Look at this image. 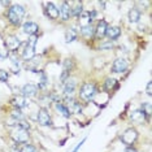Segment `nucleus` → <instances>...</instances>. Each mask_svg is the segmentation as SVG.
<instances>
[{"instance_id": "obj_1", "label": "nucleus", "mask_w": 152, "mask_h": 152, "mask_svg": "<svg viewBox=\"0 0 152 152\" xmlns=\"http://www.w3.org/2000/svg\"><path fill=\"white\" fill-rule=\"evenodd\" d=\"M96 94H98L96 83L95 82H91V81L83 82V83L81 85V87H79V91H78L79 99L83 100V102H91V100L95 98Z\"/></svg>"}, {"instance_id": "obj_2", "label": "nucleus", "mask_w": 152, "mask_h": 152, "mask_svg": "<svg viewBox=\"0 0 152 152\" xmlns=\"http://www.w3.org/2000/svg\"><path fill=\"white\" fill-rule=\"evenodd\" d=\"M9 137H11V139L15 142V144L29 143V139H30L29 130L23 129V127H21V126L11 127V130H9Z\"/></svg>"}, {"instance_id": "obj_3", "label": "nucleus", "mask_w": 152, "mask_h": 152, "mask_svg": "<svg viewBox=\"0 0 152 152\" xmlns=\"http://www.w3.org/2000/svg\"><path fill=\"white\" fill-rule=\"evenodd\" d=\"M4 46H5L7 52L11 55V53H16L17 51H18V48L22 46V42L15 34H8V35L4 38Z\"/></svg>"}, {"instance_id": "obj_4", "label": "nucleus", "mask_w": 152, "mask_h": 152, "mask_svg": "<svg viewBox=\"0 0 152 152\" xmlns=\"http://www.w3.org/2000/svg\"><path fill=\"white\" fill-rule=\"evenodd\" d=\"M138 138H139V133H138V130L134 129V127H129V129H126L122 133V135H121L120 139L126 147H131V146L135 144Z\"/></svg>"}, {"instance_id": "obj_5", "label": "nucleus", "mask_w": 152, "mask_h": 152, "mask_svg": "<svg viewBox=\"0 0 152 152\" xmlns=\"http://www.w3.org/2000/svg\"><path fill=\"white\" fill-rule=\"evenodd\" d=\"M74 66H75V63H74L73 58L68 57L63 61V70H61V73H60V82L61 83H64L68 78H70V73L74 69Z\"/></svg>"}, {"instance_id": "obj_6", "label": "nucleus", "mask_w": 152, "mask_h": 152, "mask_svg": "<svg viewBox=\"0 0 152 152\" xmlns=\"http://www.w3.org/2000/svg\"><path fill=\"white\" fill-rule=\"evenodd\" d=\"M64 105L68 108V110L70 112V115H73V113H75V115H78V113H82V105L81 103L78 102L77 99L74 98H64Z\"/></svg>"}, {"instance_id": "obj_7", "label": "nucleus", "mask_w": 152, "mask_h": 152, "mask_svg": "<svg viewBox=\"0 0 152 152\" xmlns=\"http://www.w3.org/2000/svg\"><path fill=\"white\" fill-rule=\"evenodd\" d=\"M37 121L40 126H51L52 125V118H51L48 108H39L37 115Z\"/></svg>"}, {"instance_id": "obj_8", "label": "nucleus", "mask_w": 152, "mask_h": 152, "mask_svg": "<svg viewBox=\"0 0 152 152\" xmlns=\"http://www.w3.org/2000/svg\"><path fill=\"white\" fill-rule=\"evenodd\" d=\"M75 90H77V81L74 78H68L63 83V92L65 98H73Z\"/></svg>"}, {"instance_id": "obj_9", "label": "nucleus", "mask_w": 152, "mask_h": 152, "mask_svg": "<svg viewBox=\"0 0 152 152\" xmlns=\"http://www.w3.org/2000/svg\"><path fill=\"white\" fill-rule=\"evenodd\" d=\"M9 103H11V105L15 109H21V110L23 108H26V107H29V104H30L29 99H26L25 96H22L21 94L20 95H13L11 98V100H9Z\"/></svg>"}, {"instance_id": "obj_10", "label": "nucleus", "mask_w": 152, "mask_h": 152, "mask_svg": "<svg viewBox=\"0 0 152 152\" xmlns=\"http://www.w3.org/2000/svg\"><path fill=\"white\" fill-rule=\"evenodd\" d=\"M127 68H129V63H127L126 58L117 57L116 60L113 61L110 70H112L113 73H116V74H121V73H124V72H126Z\"/></svg>"}, {"instance_id": "obj_11", "label": "nucleus", "mask_w": 152, "mask_h": 152, "mask_svg": "<svg viewBox=\"0 0 152 152\" xmlns=\"http://www.w3.org/2000/svg\"><path fill=\"white\" fill-rule=\"evenodd\" d=\"M21 95L25 96L26 99H30V98H35V96H38V94H39V88H38L37 85L34 83H26L23 85L21 87Z\"/></svg>"}, {"instance_id": "obj_12", "label": "nucleus", "mask_w": 152, "mask_h": 152, "mask_svg": "<svg viewBox=\"0 0 152 152\" xmlns=\"http://www.w3.org/2000/svg\"><path fill=\"white\" fill-rule=\"evenodd\" d=\"M58 18H61L63 22H68L72 18V11H70V3L69 1H63L58 8Z\"/></svg>"}, {"instance_id": "obj_13", "label": "nucleus", "mask_w": 152, "mask_h": 152, "mask_svg": "<svg viewBox=\"0 0 152 152\" xmlns=\"http://www.w3.org/2000/svg\"><path fill=\"white\" fill-rule=\"evenodd\" d=\"M44 12H46V15L50 20H53V21L58 20V16H60L58 15V8L55 5V3L52 1L44 3Z\"/></svg>"}, {"instance_id": "obj_14", "label": "nucleus", "mask_w": 152, "mask_h": 152, "mask_svg": "<svg viewBox=\"0 0 152 152\" xmlns=\"http://www.w3.org/2000/svg\"><path fill=\"white\" fill-rule=\"evenodd\" d=\"M22 31L27 34L29 37L38 35V33H39V25L34 21H26L22 25Z\"/></svg>"}, {"instance_id": "obj_15", "label": "nucleus", "mask_w": 152, "mask_h": 152, "mask_svg": "<svg viewBox=\"0 0 152 152\" xmlns=\"http://www.w3.org/2000/svg\"><path fill=\"white\" fill-rule=\"evenodd\" d=\"M107 29H108V23H107L105 20H99L95 26V38L96 39L102 40L103 38L105 37Z\"/></svg>"}, {"instance_id": "obj_16", "label": "nucleus", "mask_w": 152, "mask_h": 152, "mask_svg": "<svg viewBox=\"0 0 152 152\" xmlns=\"http://www.w3.org/2000/svg\"><path fill=\"white\" fill-rule=\"evenodd\" d=\"M34 57H35V47L30 46V44L26 42L23 44V50L21 52V58L23 61H30Z\"/></svg>"}, {"instance_id": "obj_17", "label": "nucleus", "mask_w": 152, "mask_h": 152, "mask_svg": "<svg viewBox=\"0 0 152 152\" xmlns=\"http://www.w3.org/2000/svg\"><path fill=\"white\" fill-rule=\"evenodd\" d=\"M78 34H81V37L85 38V39H92V38H95V26L94 25L81 26Z\"/></svg>"}, {"instance_id": "obj_18", "label": "nucleus", "mask_w": 152, "mask_h": 152, "mask_svg": "<svg viewBox=\"0 0 152 152\" xmlns=\"http://www.w3.org/2000/svg\"><path fill=\"white\" fill-rule=\"evenodd\" d=\"M7 20H8V22L11 23L12 26H20L21 25V22H22V18H20L18 15L13 11V9L9 7L8 8V11H7Z\"/></svg>"}, {"instance_id": "obj_19", "label": "nucleus", "mask_w": 152, "mask_h": 152, "mask_svg": "<svg viewBox=\"0 0 152 152\" xmlns=\"http://www.w3.org/2000/svg\"><path fill=\"white\" fill-rule=\"evenodd\" d=\"M121 27L120 26H108V29H107V33H105V37L108 38L109 40H112V42H115L116 39H118L121 37Z\"/></svg>"}, {"instance_id": "obj_20", "label": "nucleus", "mask_w": 152, "mask_h": 152, "mask_svg": "<svg viewBox=\"0 0 152 152\" xmlns=\"http://www.w3.org/2000/svg\"><path fill=\"white\" fill-rule=\"evenodd\" d=\"M140 17H142V12L139 11V8H137V7L130 8L129 13H127V18H129V21L131 23H138L140 20Z\"/></svg>"}, {"instance_id": "obj_21", "label": "nucleus", "mask_w": 152, "mask_h": 152, "mask_svg": "<svg viewBox=\"0 0 152 152\" xmlns=\"http://www.w3.org/2000/svg\"><path fill=\"white\" fill-rule=\"evenodd\" d=\"M70 11H72V17H74L75 20L79 18L81 13L83 12V4L81 1H75L70 5Z\"/></svg>"}, {"instance_id": "obj_22", "label": "nucleus", "mask_w": 152, "mask_h": 152, "mask_svg": "<svg viewBox=\"0 0 152 152\" xmlns=\"http://www.w3.org/2000/svg\"><path fill=\"white\" fill-rule=\"evenodd\" d=\"M118 83H117V81L115 78L112 77H107L104 83H103V87H104L105 91H113V90H117L118 88Z\"/></svg>"}, {"instance_id": "obj_23", "label": "nucleus", "mask_w": 152, "mask_h": 152, "mask_svg": "<svg viewBox=\"0 0 152 152\" xmlns=\"http://www.w3.org/2000/svg\"><path fill=\"white\" fill-rule=\"evenodd\" d=\"M55 109H56L57 112L60 113V115L63 116V117H65V118H70V116H72L70 112L68 110V108L64 105V103L61 102V100H60V102H56V103H55Z\"/></svg>"}, {"instance_id": "obj_24", "label": "nucleus", "mask_w": 152, "mask_h": 152, "mask_svg": "<svg viewBox=\"0 0 152 152\" xmlns=\"http://www.w3.org/2000/svg\"><path fill=\"white\" fill-rule=\"evenodd\" d=\"M78 31L77 29H74V27H70L69 30H66V33H65V42L66 43H72L74 42V40L78 39Z\"/></svg>"}, {"instance_id": "obj_25", "label": "nucleus", "mask_w": 152, "mask_h": 152, "mask_svg": "<svg viewBox=\"0 0 152 152\" xmlns=\"http://www.w3.org/2000/svg\"><path fill=\"white\" fill-rule=\"evenodd\" d=\"M39 83H38V88H39V91L42 90V91H44L47 87H48V77H47V74H46V72H43V70H40L39 72Z\"/></svg>"}, {"instance_id": "obj_26", "label": "nucleus", "mask_w": 152, "mask_h": 152, "mask_svg": "<svg viewBox=\"0 0 152 152\" xmlns=\"http://www.w3.org/2000/svg\"><path fill=\"white\" fill-rule=\"evenodd\" d=\"M130 118L134 121V122H138V124H140V122H143L144 120L147 118L146 115H144L143 112H142L140 109H138V110H134V112H131V115H130Z\"/></svg>"}, {"instance_id": "obj_27", "label": "nucleus", "mask_w": 152, "mask_h": 152, "mask_svg": "<svg viewBox=\"0 0 152 152\" xmlns=\"http://www.w3.org/2000/svg\"><path fill=\"white\" fill-rule=\"evenodd\" d=\"M9 116H11L13 120L18 121V122H20V121H23V120H25V115L22 113L21 109H15V108H13V109L11 110V113H9Z\"/></svg>"}, {"instance_id": "obj_28", "label": "nucleus", "mask_w": 152, "mask_h": 152, "mask_svg": "<svg viewBox=\"0 0 152 152\" xmlns=\"http://www.w3.org/2000/svg\"><path fill=\"white\" fill-rule=\"evenodd\" d=\"M140 110L146 115L147 118H150V116H151V113H152V104L150 102H144V103H142L140 104Z\"/></svg>"}, {"instance_id": "obj_29", "label": "nucleus", "mask_w": 152, "mask_h": 152, "mask_svg": "<svg viewBox=\"0 0 152 152\" xmlns=\"http://www.w3.org/2000/svg\"><path fill=\"white\" fill-rule=\"evenodd\" d=\"M20 152H38L37 147L33 146L30 143H23L21 147H20Z\"/></svg>"}, {"instance_id": "obj_30", "label": "nucleus", "mask_w": 152, "mask_h": 152, "mask_svg": "<svg viewBox=\"0 0 152 152\" xmlns=\"http://www.w3.org/2000/svg\"><path fill=\"white\" fill-rule=\"evenodd\" d=\"M113 46H115V42H112V40H104L102 44H100V50L102 51H109L112 50Z\"/></svg>"}, {"instance_id": "obj_31", "label": "nucleus", "mask_w": 152, "mask_h": 152, "mask_svg": "<svg viewBox=\"0 0 152 152\" xmlns=\"http://www.w3.org/2000/svg\"><path fill=\"white\" fill-rule=\"evenodd\" d=\"M9 79V73L4 69H0V82H3V83H7Z\"/></svg>"}, {"instance_id": "obj_32", "label": "nucleus", "mask_w": 152, "mask_h": 152, "mask_svg": "<svg viewBox=\"0 0 152 152\" xmlns=\"http://www.w3.org/2000/svg\"><path fill=\"white\" fill-rule=\"evenodd\" d=\"M86 140H87V138H86V137H85V138H83V139H82V140H81V142H79V143L77 144V146H75V148H74V150H73V151H72V152H78V151H79V148H81L82 146H83V143H85V142H86Z\"/></svg>"}, {"instance_id": "obj_33", "label": "nucleus", "mask_w": 152, "mask_h": 152, "mask_svg": "<svg viewBox=\"0 0 152 152\" xmlns=\"http://www.w3.org/2000/svg\"><path fill=\"white\" fill-rule=\"evenodd\" d=\"M152 82H148L147 83V87H146V92H147V95L148 96H151L152 95Z\"/></svg>"}, {"instance_id": "obj_34", "label": "nucleus", "mask_w": 152, "mask_h": 152, "mask_svg": "<svg viewBox=\"0 0 152 152\" xmlns=\"http://www.w3.org/2000/svg\"><path fill=\"white\" fill-rule=\"evenodd\" d=\"M125 152H138V150L137 148H134V146H131V147H126Z\"/></svg>"}, {"instance_id": "obj_35", "label": "nucleus", "mask_w": 152, "mask_h": 152, "mask_svg": "<svg viewBox=\"0 0 152 152\" xmlns=\"http://www.w3.org/2000/svg\"><path fill=\"white\" fill-rule=\"evenodd\" d=\"M0 51H1V50H0Z\"/></svg>"}]
</instances>
